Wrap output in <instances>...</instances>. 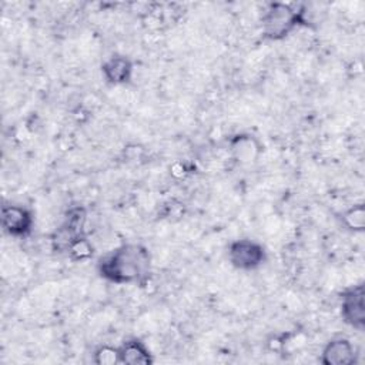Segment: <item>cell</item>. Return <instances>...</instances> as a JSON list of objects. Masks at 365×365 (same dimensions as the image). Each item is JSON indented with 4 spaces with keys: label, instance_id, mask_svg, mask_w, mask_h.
<instances>
[{
    "label": "cell",
    "instance_id": "obj_13",
    "mask_svg": "<svg viewBox=\"0 0 365 365\" xmlns=\"http://www.w3.org/2000/svg\"><path fill=\"white\" fill-rule=\"evenodd\" d=\"M67 255L74 261H84L93 255V247H91L90 241L86 238V235L80 237L78 240H76L73 242Z\"/></svg>",
    "mask_w": 365,
    "mask_h": 365
},
{
    "label": "cell",
    "instance_id": "obj_4",
    "mask_svg": "<svg viewBox=\"0 0 365 365\" xmlns=\"http://www.w3.org/2000/svg\"><path fill=\"white\" fill-rule=\"evenodd\" d=\"M228 261L240 271H254L267 261V251L254 240H235L228 245Z\"/></svg>",
    "mask_w": 365,
    "mask_h": 365
},
{
    "label": "cell",
    "instance_id": "obj_3",
    "mask_svg": "<svg viewBox=\"0 0 365 365\" xmlns=\"http://www.w3.org/2000/svg\"><path fill=\"white\" fill-rule=\"evenodd\" d=\"M87 210L83 205H73L67 210L64 221L51 234V248L58 254H67L71 244L84 237Z\"/></svg>",
    "mask_w": 365,
    "mask_h": 365
},
{
    "label": "cell",
    "instance_id": "obj_9",
    "mask_svg": "<svg viewBox=\"0 0 365 365\" xmlns=\"http://www.w3.org/2000/svg\"><path fill=\"white\" fill-rule=\"evenodd\" d=\"M118 361L125 365H150L154 359L148 346L141 339L130 338L118 346Z\"/></svg>",
    "mask_w": 365,
    "mask_h": 365
},
{
    "label": "cell",
    "instance_id": "obj_8",
    "mask_svg": "<svg viewBox=\"0 0 365 365\" xmlns=\"http://www.w3.org/2000/svg\"><path fill=\"white\" fill-rule=\"evenodd\" d=\"M133 61L123 54H113L101 64V74L111 86H124L131 81Z\"/></svg>",
    "mask_w": 365,
    "mask_h": 365
},
{
    "label": "cell",
    "instance_id": "obj_2",
    "mask_svg": "<svg viewBox=\"0 0 365 365\" xmlns=\"http://www.w3.org/2000/svg\"><path fill=\"white\" fill-rule=\"evenodd\" d=\"M305 11L295 9L292 4L272 1L268 3L261 16V31L268 40H282L298 26L305 24Z\"/></svg>",
    "mask_w": 365,
    "mask_h": 365
},
{
    "label": "cell",
    "instance_id": "obj_12",
    "mask_svg": "<svg viewBox=\"0 0 365 365\" xmlns=\"http://www.w3.org/2000/svg\"><path fill=\"white\" fill-rule=\"evenodd\" d=\"M93 362L97 365H114L118 361V346L101 345L93 354Z\"/></svg>",
    "mask_w": 365,
    "mask_h": 365
},
{
    "label": "cell",
    "instance_id": "obj_1",
    "mask_svg": "<svg viewBox=\"0 0 365 365\" xmlns=\"http://www.w3.org/2000/svg\"><path fill=\"white\" fill-rule=\"evenodd\" d=\"M151 269V255L148 250L137 242L121 244L98 259L97 271L108 282L140 284L147 279Z\"/></svg>",
    "mask_w": 365,
    "mask_h": 365
},
{
    "label": "cell",
    "instance_id": "obj_10",
    "mask_svg": "<svg viewBox=\"0 0 365 365\" xmlns=\"http://www.w3.org/2000/svg\"><path fill=\"white\" fill-rule=\"evenodd\" d=\"M231 150L241 163H251L259 153V145L250 134H238L231 140Z\"/></svg>",
    "mask_w": 365,
    "mask_h": 365
},
{
    "label": "cell",
    "instance_id": "obj_11",
    "mask_svg": "<svg viewBox=\"0 0 365 365\" xmlns=\"http://www.w3.org/2000/svg\"><path fill=\"white\" fill-rule=\"evenodd\" d=\"M342 224L354 232H362L365 230V208L364 204H355L344 211Z\"/></svg>",
    "mask_w": 365,
    "mask_h": 365
},
{
    "label": "cell",
    "instance_id": "obj_7",
    "mask_svg": "<svg viewBox=\"0 0 365 365\" xmlns=\"http://www.w3.org/2000/svg\"><path fill=\"white\" fill-rule=\"evenodd\" d=\"M358 359V351L345 336L329 339L321 352V364L324 365H352Z\"/></svg>",
    "mask_w": 365,
    "mask_h": 365
},
{
    "label": "cell",
    "instance_id": "obj_5",
    "mask_svg": "<svg viewBox=\"0 0 365 365\" xmlns=\"http://www.w3.org/2000/svg\"><path fill=\"white\" fill-rule=\"evenodd\" d=\"M365 289L362 284L346 288L341 294V317L351 328L362 332L365 328Z\"/></svg>",
    "mask_w": 365,
    "mask_h": 365
},
{
    "label": "cell",
    "instance_id": "obj_6",
    "mask_svg": "<svg viewBox=\"0 0 365 365\" xmlns=\"http://www.w3.org/2000/svg\"><path fill=\"white\" fill-rule=\"evenodd\" d=\"M34 224L33 212L19 204H6L1 207V227L6 234L14 238L27 237Z\"/></svg>",
    "mask_w": 365,
    "mask_h": 365
}]
</instances>
